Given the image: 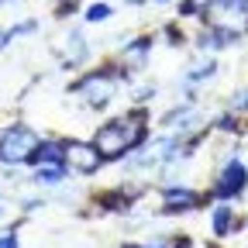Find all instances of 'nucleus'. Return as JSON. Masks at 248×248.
Masks as SVG:
<instances>
[{
	"mask_svg": "<svg viewBox=\"0 0 248 248\" xmlns=\"http://www.w3.org/2000/svg\"><path fill=\"white\" fill-rule=\"evenodd\" d=\"M155 4H166V0H155Z\"/></svg>",
	"mask_w": 248,
	"mask_h": 248,
	"instance_id": "21",
	"label": "nucleus"
},
{
	"mask_svg": "<svg viewBox=\"0 0 248 248\" xmlns=\"http://www.w3.org/2000/svg\"><path fill=\"white\" fill-rule=\"evenodd\" d=\"M0 4H4V0H0Z\"/></svg>",
	"mask_w": 248,
	"mask_h": 248,
	"instance_id": "23",
	"label": "nucleus"
},
{
	"mask_svg": "<svg viewBox=\"0 0 248 248\" xmlns=\"http://www.w3.org/2000/svg\"><path fill=\"white\" fill-rule=\"evenodd\" d=\"M38 148V135L24 128V124H14L0 135V162L7 166H17V162H28V155Z\"/></svg>",
	"mask_w": 248,
	"mask_h": 248,
	"instance_id": "3",
	"label": "nucleus"
},
{
	"mask_svg": "<svg viewBox=\"0 0 248 248\" xmlns=\"http://www.w3.org/2000/svg\"><path fill=\"white\" fill-rule=\"evenodd\" d=\"M231 221H234V207H228V203H221V207H217L214 210V234L217 238H228L231 234Z\"/></svg>",
	"mask_w": 248,
	"mask_h": 248,
	"instance_id": "9",
	"label": "nucleus"
},
{
	"mask_svg": "<svg viewBox=\"0 0 248 248\" xmlns=\"http://www.w3.org/2000/svg\"><path fill=\"white\" fill-rule=\"evenodd\" d=\"M217 73V62L214 59H207V62H200V66H193L190 73H186V83H200V79H210Z\"/></svg>",
	"mask_w": 248,
	"mask_h": 248,
	"instance_id": "12",
	"label": "nucleus"
},
{
	"mask_svg": "<svg viewBox=\"0 0 248 248\" xmlns=\"http://www.w3.org/2000/svg\"><path fill=\"white\" fill-rule=\"evenodd\" d=\"M124 4H131V7H135V4H145V0H124Z\"/></svg>",
	"mask_w": 248,
	"mask_h": 248,
	"instance_id": "19",
	"label": "nucleus"
},
{
	"mask_svg": "<svg viewBox=\"0 0 248 248\" xmlns=\"http://www.w3.org/2000/svg\"><path fill=\"white\" fill-rule=\"evenodd\" d=\"M110 17V4H90L86 7V21L90 24H100V21H107Z\"/></svg>",
	"mask_w": 248,
	"mask_h": 248,
	"instance_id": "13",
	"label": "nucleus"
},
{
	"mask_svg": "<svg viewBox=\"0 0 248 248\" xmlns=\"http://www.w3.org/2000/svg\"><path fill=\"white\" fill-rule=\"evenodd\" d=\"M162 203L166 210H193L200 207V193L186 190V186H169V190H162Z\"/></svg>",
	"mask_w": 248,
	"mask_h": 248,
	"instance_id": "8",
	"label": "nucleus"
},
{
	"mask_svg": "<svg viewBox=\"0 0 248 248\" xmlns=\"http://www.w3.org/2000/svg\"><path fill=\"white\" fill-rule=\"evenodd\" d=\"M66 179V166H38L35 169V183L38 186H59Z\"/></svg>",
	"mask_w": 248,
	"mask_h": 248,
	"instance_id": "11",
	"label": "nucleus"
},
{
	"mask_svg": "<svg viewBox=\"0 0 248 248\" xmlns=\"http://www.w3.org/2000/svg\"><path fill=\"white\" fill-rule=\"evenodd\" d=\"M31 166H66V145L62 141H38V148L28 155Z\"/></svg>",
	"mask_w": 248,
	"mask_h": 248,
	"instance_id": "7",
	"label": "nucleus"
},
{
	"mask_svg": "<svg viewBox=\"0 0 248 248\" xmlns=\"http://www.w3.org/2000/svg\"><path fill=\"white\" fill-rule=\"evenodd\" d=\"M59 42H62L59 52H62V62H66V66H79V62L90 55V45L83 38V31H69V35L59 38Z\"/></svg>",
	"mask_w": 248,
	"mask_h": 248,
	"instance_id": "6",
	"label": "nucleus"
},
{
	"mask_svg": "<svg viewBox=\"0 0 248 248\" xmlns=\"http://www.w3.org/2000/svg\"><path fill=\"white\" fill-rule=\"evenodd\" d=\"M121 79H124V73H90L73 86V93L83 97V104H90V107H107Z\"/></svg>",
	"mask_w": 248,
	"mask_h": 248,
	"instance_id": "2",
	"label": "nucleus"
},
{
	"mask_svg": "<svg viewBox=\"0 0 248 248\" xmlns=\"http://www.w3.org/2000/svg\"><path fill=\"white\" fill-rule=\"evenodd\" d=\"M197 11H200L197 0H183V4H179V17H193Z\"/></svg>",
	"mask_w": 248,
	"mask_h": 248,
	"instance_id": "15",
	"label": "nucleus"
},
{
	"mask_svg": "<svg viewBox=\"0 0 248 248\" xmlns=\"http://www.w3.org/2000/svg\"><path fill=\"white\" fill-rule=\"evenodd\" d=\"M66 145V166L83 172V176H93L100 166H104V155L93 148V141H62Z\"/></svg>",
	"mask_w": 248,
	"mask_h": 248,
	"instance_id": "5",
	"label": "nucleus"
},
{
	"mask_svg": "<svg viewBox=\"0 0 248 248\" xmlns=\"http://www.w3.org/2000/svg\"><path fill=\"white\" fill-rule=\"evenodd\" d=\"M148 48H152V38H135V45H128V48H124V62H131L135 69H141V66H145V55H148Z\"/></svg>",
	"mask_w": 248,
	"mask_h": 248,
	"instance_id": "10",
	"label": "nucleus"
},
{
	"mask_svg": "<svg viewBox=\"0 0 248 248\" xmlns=\"http://www.w3.org/2000/svg\"><path fill=\"white\" fill-rule=\"evenodd\" d=\"M152 97H155V86H141V90H138V100H141V104L152 100Z\"/></svg>",
	"mask_w": 248,
	"mask_h": 248,
	"instance_id": "17",
	"label": "nucleus"
},
{
	"mask_svg": "<svg viewBox=\"0 0 248 248\" xmlns=\"http://www.w3.org/2000/svg\"><path fill=\"white\" fill-rule=\"evenodd\" d=\"M245 186H248V169H245V162L228 159V162H224V169H221V176H217V183H214V197H221V200H234V197H241V193H245Z\"/></svg>",
	"mask_w": 248,
	"mask_h": 248,
	"instance_id": "4",
	"label": "nucleus"
},
{
	"mask_svg": "<svg viewBox=\"0 0 248 248\" xmlns=\"http://www.w3.org/2000/svg\"><path fill=\"white\" fill-rule=\"evenodd\" d=\"M217 128H221V131H234L238 121H234V117H221V121H217Z\"/></svg>",
	"mask_w": 248,
	"mask_h": 248,
	"instance_id": "16",
	"label": "nucleus"
},
{
	"mask_svg": "<svg viewBox=\"0 0 248 248\" xmlns=\"http://www.w3.org/2000/svg\"><path fill=\"white\" fill-rule=\"evenodd\" d=\"M197 4H200V7H203V4H207V7H210V4H214V0H197Z\"/></svg>",
	"mask_w": 248,
	"mask_h": 248,
	"instance_id": "20",
	"label": "nucleus"
},
{
	"mask_svg": "<svg viewBox=\"0 0 248 248\" xmlns=\"http://www.w3.org/2000/svg\"><path fill=\"white\" fill-rule=\"evenodd\" d=\"M241 4H245V7H248V0H241Z\"/></svg>",
	"mask_w": 248,
	"mask_h": 248,
	"instance_id": "22",
	"label": "nucleus"
},
{
	"mask_svg": "<svg viewBox=\"0 0 248 248\" xmlns=\"http://www.w3.org/2000/svg\"><path fill=\"white\" fill-rule=\"evenodd\" d=\"M0 248H17V238L7 234V238H0Z\"/></svg>",
	"mask_w": 248,
	"mask_h": 248,
	"instance_id": "18",
	"label": "nucleus"
},
{
	"mask_svg": "<svg viewBox=\"0 0 248 248\" xmlns=\"http://www.w3.org/2000/svg\"><path fill=\"white\" fill-rule=\"evenodd\" d=\"M128 248H186V241H169V238H155L145 245H128Z\"/></svg>",
	"mask_w": 248,
	"mask_h": 248,
	"instance_id": "14",
	"label": "nucleus"
},
{
	"mask_svg": "<svg viewBox=\"0 0 248 248\" xmlns=\"http://www.w3.org/2000/svg\"><path fill=\"white\" fill-rule=\"evenodd\" d=\"M141 141H145V114L141 110H135L131 117H121V121H107L104 128L93 135V148L104 155V162L135 152Z\"/></svg>",
	"mask_w": 248,
	"mask_h": 248,
	"instance_id": "1",
	"label": "nucleus"
}]
</instances>
